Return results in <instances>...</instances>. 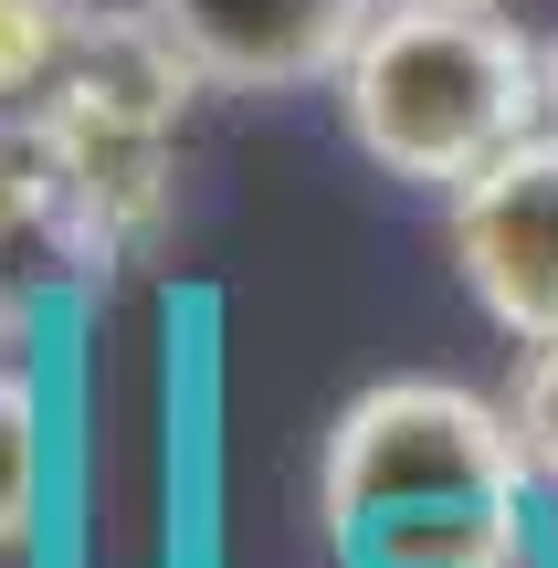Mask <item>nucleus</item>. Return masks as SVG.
<instances>
[{"label": "nucleus", "instance_id": "obj_1", "mask_svg": "<svg viewBox=\"0 0 558 568\" xmlns=\"http://www.w3.org/2000/svg\"><path fill=\"white\" fill-rule=\"evenodd\" d=\"M527 474L506 400L464 379H379L337 410L316 516L348 568H538Z\"/></svg>", "mask_w": 558, "mask_h": 568}, {"label": "nucleus", "instance_id": "obj_2", "mask_svg": "<svg viewBox=\"0 0 558 568\" xmlns=\"http://www.w3.org/2000/svg\"><path fill=\"white\" fill-rule=\"evenodd\" d=\"M337 126L379 180L454 190L548 126V42L496 0H379L337 63Z\"/></svg>", "mask_w": 558, "mask_h": 568}, {"label": "nucleus", "instance_id": "obj_3", "mask_svg": "<svg viewBox=\"0 0 558 568\" xmlns=\"http://www.w3.org/2000/svg\"><path fill=\"white\" fill-rule=\"evenodd\" d=\"M201 95V63L148 11H95L53 84L32 95L53 138V264L126 274L180 222V116Z\"/></svg>", "mask_w": 558, "mask_h": 568}, {"label": "nucleus", "instance_id": "obj_4", "mask_svg": "<svg viewBox=\"0 0 558 568\" xmlns=\"http://www.w3.org/2000/svg\"><path fill=\"white\" fill-rule=\"evenodd\" d=\"M443 243L454 274L517 347L558 337V126L496 148L475 180L443 190Z\"/></svg>", "mask_w": 558, "mask_h": 568}, {"label": "nucleus", "instance_id": "obj_5", "mask_svg": "<svg viewBox=\"0 0 558 568\" xmlns=\"http://www.w3.org/2000/svg\"><path fill=\"white\" fill-rule=\"evenodd\" d=\"M138 11L222 95H306V84H337L379 0H138Z\"/></svg>", "mask_w": 558, "mask_h": 568}, {"label": "nucleus", "instance_id": "obj_6", "mask_svg": "<svg viewBox=\"0 0 558 568\" xmlns=\"http://www.w3.org/2000/svg\"><path fill=\"white\" fill-rule=\"evenodd\" d=\"M95 32V0H0V105H32Z\"/></svg>", "mask_w": 558, "mask_h": 568}, {"label": "nucleus", "instance_id": "obj_7", "mask_svg": "<svg viewBox=\"0 0 558 568\" xmlns=\"http://www.w3.org/2000/svg\"><path fill=\"white\" fill-rule=\"evenodd\" d=\"M53 253V138L32 105H0V253Z\"/></svg>", "mask_w": 558, "mask_h": 568}, {"label": "nucleus", "instance_id": "obj_8", "mask_svg": "<svg viewBox=\"0 0 558 568\" xmlns=\"http://www.w3.org/2000/svg\"><path fill=\"white\" fill-rule=\"evenodd\" d=\"M42 516V400L21 358H0V548H21Z\"/></svg>", "mask_w": 558, "mask_h": 568}, {"label": "nucleus", "instance_id": "obj_9", "mask_svg": "<svg viewBox=\"0 0 558 568\" xmlns=\"http://www.w3.org/2000/svg\"><path fill=\"white\" fill-rule=\"evenodd\" d=\"M506 422H517V453H527V474H538V495H558V337H538L517 358Z\"/></svg>", "mask_w": 558, "mask_h": 568}, {"label": "nucleus", "instance_id": "obj_10", "mask_svg": "<svg viewBox=\"0 0 558 568\" xmlns=\"http://www.w3.org/2000/svg\"><path fill=\"white\" fill-rule=\"evenodd\" d=\"M0 358H21V295L0 284Z\"/></svg>", "mask_w": 558, "mask_h": 568}, {"label": "nucleus", "instance_id": "obj_11", "mask_svg": "<svg viewBox=\"0 0 558 568\" xmlns=\"http://www.w3.org/2000/svg\"><path fill=\"white\" fill-rule=\"evenodd\" d=\"M548 126H558V42H548Z\"/></svg>", "mask_w": 558, "mask_h": 568}]
</instances>
